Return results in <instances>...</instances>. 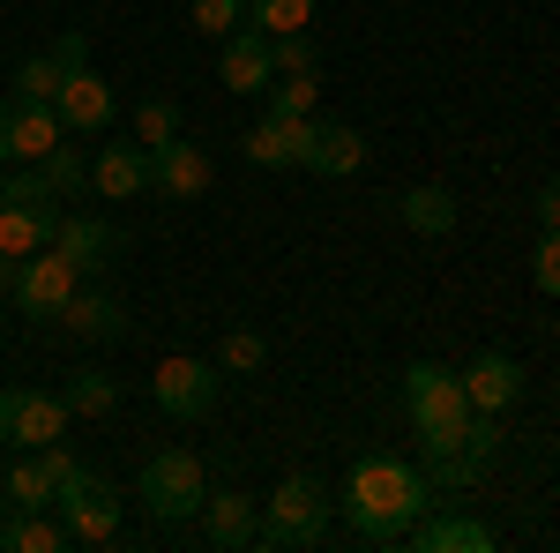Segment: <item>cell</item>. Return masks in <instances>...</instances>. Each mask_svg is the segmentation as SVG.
Instances as JSON below:
<instances>
[{
	"label": "cell",
	"mask_w": 560,
	"mask_h": 553,
	"mask_svg": "<svg viewBox=\"0 0 560 553\" xmlns=\"http://www.w3.org/2000/svg\"><path fill=\"white\" fill-rule=\"evenodd\" d=\"M306 135H314V120H277V113H261L255 128L240 135V150H247V165L284 172V165H306Z\"/></svg>",
	"instance_id": "cell-14"
},
{
	"label": "cell",
	"mask_w": 560,
	"mask_h": 553,
	"mask_svg": "<svg viewBox=\"0 0 560 553\" xmlns=\"http://www.w3.org/2000/svg\"><path fill=\"white\" fill-rule=\"evenodd\" d=\"M173 135H179L173 97H142V105H135V142H142V150H158V142H173Z\"/></svg>",
	"instance_id": "cell-30"
},
{
	"label": "cell",
	"mask_w": 560,
	"mask_h": 553,
	"mask_svg": "<svg viewBox=\"0 0 560 553\" xmlns=\"http://www.w3.org/2000/svg\"><path fill=\"white\" fill-rule=\"evenodd\" d=\"M52 113H60V128L68 135H105L113 128V83L97 76V68H75L60 97H52Z\"/></svg>",
	"instance_id": "cell-12"
},
{
	"label": "cell",
	"mask_w": 560,
	"mask_h": 553,
	"mask_svg": "<svg viewBox=\"0 0 560 553\" xmlns=\"http://www.w3.org/2000/svg\"><path fill=\"white\" fill-rule=\"evenodd\" d=\"M404 419L419 434H448V426L471 419V396H464V375L441 367V359H411L404 367Z\"/></svg>",
	"instance_id": "cell-5"
},
{
	"label": "cell",
	"mask_w": 560,
	"mask_h": 553,
	"mask_svg": "<svg viewBox=\"0 0 560 553\" xmlns=\"http://www.w3.org/2000/svg\"><path fill=\"white\" fill-rule=\"evenodd\" d=\"M269 113L277 120H314V76H269Z\"/></svg>",
	"instance_id": "cell-31"
},
{
	"label": "cell",
	"mask_w": 560,
	"mask_h": 553,
	"mask_svg": "<svg viewBox=\"0 0 560 553\" xmlns=\"http://www.w3.org/2000/svg\"><path fill=\"white\" fill-rule=\"evenodd\" d=\"M60 523H68V546H113V539H120V486H105V479L90 471L83 494L60 502Z\"/></svg>",
	"instance_id": "cell-10"
},
{
	"label": "cell",
	"mask_w": 560,
	"mask_h": 553,
	"mask_svg": "<svg viewBox=\"0 0 560 553\" xmlns=\"http://www.w3.org/2000/svg\"><path fill=\"white\" fill-rule=\"evenodd\" d=\"M247 23L269 31V38H292V31L314 23V0H247Z\"/></svg>",
	"instance_id": "cell-28"
},
{
	"label": "cell",
	"mask_w": 560,
	"mask_h": 553,
	"mask_svg": "<svg viewBox=\"0 0 560 553\" xmlns=\"http://www.w3.org/2000/svg\"><path fill=\"white\" fill-rule=\"evenodd\" d=\"M464 396H471V412H493V419H501L523 396V367L509 352H478L471 367H464Z\"/></svg>",
	"instance_id": "cell-19"
},
{
	"label": "cell",
	"mask_w": 560,
	"mask_h": 553,
	"mask_svg": "<svg viewBox=\"0 0 560 553\" xmlns=\"http://www.w3.org/2000/svg\"><path fill=\"white\" fill-rule=\"evenodd\" d=\"M52 53H60V68H68V76H75V68H90V38H83V31H60V45H52Z\"/></svg>",
	"instance_id": "cell-37"
},
{
	"label": "cell",
	"mask_w": 560,
	"mask_h": 553,
	"mask_svg": "<svg viewBox=\"0 0 560 553\" xmlns=\"http://www.w3.org/2000/svg\"><path fill=\"white\" fill-rule=\"evenodd\" d=\"M217 76H224V90H269V76H277V60H269V31H255V23H240L232 38H224V53H217Z\"/></svg>",
	"instance_id": "cell-16"
},
{
	"label": "cell",
	"mask_w": 560,
	"mask_h": 553,
	"mask_svg": "<svg viewBox=\"0 0 560 553\" xmlns=\"http://www.w3.org/2000/svg\"><path fill=\"white\" fill-rule=\"evenodd\" d=\"M269 60H277V76H314V45H306V31L269 38Z\"/></svg>",
	"instance_id": "cell-35"
},
{
	"label": "cell",
	"mask_w": 560,
	"mask_h": 553,
	"mask_svg": "<svg viewBox=\"0 0 560 553\" xmlns=\"http://www.w3.org/2000/svg\"><path fill=\"white\" fill-rule=\"evenodd\" d=\"M60 83H68L60 53H38V60H23V68H15V97H38V105H52V97H60Z\"/></svg>",
	"instance_id": "cell-29"
},
{
	"label": "cell",
	"mask_w": 560,
	"mask_h": 553,
	"mask_svg": "<svg viewBox=\"0 0 560 553\" xmlns=\"http://www.w3.org/2000/svg\"><path fill=\"white\" fill-rule=\"evenodd\" d=\"M433 509V479L419 464H404V457H359L345 471V494H337V516L351 523V539L359 546H404V531Z\"/></svg>",
	"instance_id": "cell-1"
},
{
	"label": "cell",
	"mask_w": 560,
	"mask_h": 553,
	"mask_svg": "<svg viewBox=\"0 0 560 553\" xmlns=\"http://www.w3.org/2000/svg\"><path fill=\"white\" fill-rule=\"evenodd\" d=\"M359 165H366V135L351 128V120H314V135H306V172L351 180Z\"/></svg>",
	"instance_id": "cell-20"
},
{
	"label": "cell",
	"mask_w": 560,
	"mask_h": 553,
	"mask_svg": "<svg viewBox=\"0 0 560 553\" xmlns=\"http://www.w3.org/2000/svg\"><path fill=\"white\" fill-rule=\"evenodd\" d=\"M240 15H247V0H195V31L202 38H232Z\"/></svg>",
	"instance_id": "cell-33"
},
{
	"label": "cell",
	"mask_w": 560,
	"mask_h": 553,
	"mask_svg": "<svg viewBox=\"0 0 560 553\" xmlns=\"http://www.w3.org/2000/svg\"><path fill=\"white\" fill-rule=\"evenodd\" d=\"M38 172H45V187H52L60 203H68V195H83V187H90V158L75 150V142H60V150H45V158H38Z\"/></svg>",
	"instance_id": "cell-27"
},
{
	"label": "cell",
	"mask_w": 560,
	"mask_h": 553,
	"mask_svg": "<svg viewBox=\"0 0 560 553\" xmlns=\"http://www.w3.org/2000/svg\"><path fill=\"white\" fill-rule=\"evenodd\" d=\"M52 247L75 262L83 277H97V269H113L120 262V232L105 224V217H90V210H75V217H60V232H52Z\"/></svg>",
	"instance_id": "cell-15"
},
{
	"label": "cell",
	"mask_w": 560,
	"mask_h": 553,
	"mask_svg": "<svg viewBox=\"0 0 560 553\" xmlns=\"http://www.w3.org/2000/svg\"><path fill=\"white\" fill-rule=\"evenodd\" d=\"M60 330H68V337H83V344H113V337H128V307H120L113 292L75 285V299L60 307Z\"/></svg>",
	"instance_id": "cell-21"
},
{
	"label": "cell",
	"mask_w": 560,
	"mask_h": 553,
	"mask_svg": "<svg viewBox=\"0 0 560 553\" xmlns=\"http://www.w3.org/2000/svg\"><path fill=\"white\" fill-rule=\"evenodd\" d=\"M60 434H68V404L45 396V389H23V404H15V449H52Z\"/></svg>",
	"instance_id": "cell-23"
},
{
	"label": "cell",
	"mask_w": 560,
	"mask_h": 553,
	"mask_svg": "<svg viewBox=\"0 0 560 553\" xmlns=\"http://www.w3.org/2000/svg\"><path fill=\"white\" fill-rule=\"evenodd\" d=\"M419 553H493V523L464 509H427L411 531H404Z\"/></svg>",
	"instance_id": "cell-11"
},
{
	"label": "cell",
	"mask_w": 560,
	"mask_h": 553,
	"mask_svg": "<svg viewBox=\"0 0 560 553\" xmlns=\"http://www.w3.org/2000/svg\"><path fill=\"white\" fill-rule=\"evenodd\" d=\"M60 404H68V419H105V412L120 404V382L97 375V367H75V375L60 382Z\"/></svg>",
	"instance_id": "cell-25"
},
{
	"label": "cell",
	"mask_w": 560,
	"mask_h": 553,
	"mask_svg": "<svg viewBox=\"0 0 560 553\" xmlns=\"http://www.w3.org/2000/svg\"><path fill=\"white\" fill-rule=\"evenodd\" d=\"M261 359H269V337H261V330H232L224 352H217L224 375H261Z\"/></svg>",
	"instance_id": "cell-32"
},
{
	"label": "cell",
	"mask_w": 560,
	"mask_h": 553,
	"mask_svg": "<svg viewBox=\"0 0 560 553\" xmlns=\"http://www.w3.org/2000/svg\"><path fill=\"white\" fill-rule=\"evenodd\" d=\"M202 539L210 546H255V531H261V502L255 494H240V486H217V494H202Z\"/></svg>",
	"instance_id": "cell-13"
},
{
	"label": "cell",
	"mask_w": 560,
	"mask_h": 553,
	"mask_svg": "<svg viewBox=\"0 0 560 553\" xmlns=\"http://www.w3.org/2000/svg\"><path fill=\"white\" fill-rule=\"evenodd\" d=\"M52 232H60V203H0V262L52 247Z\"/></svg>",
	"instance_id": "cell-18"
},
{
	"label": "cell",
	"mask_w": 560,
	"mask_h": 553,
	"mask_svg": "<svg viewBox=\"0 0 560 553\" xmlns=\"http://www.w3.org/2000/svg\"><path fill=\"white\" fill-rule=\"evenodd\" d=\"M150 187H158L165 203H202V195H210V150L187 142V135L158 142V150H150Z\"/></svg>",
	"instance_id": "cell-9"
},
{
	"label": "cell",
	"mask_w": 560,
	"mask_h": 553,
	"mask_svg": "<svg viewBox=\"0 0 560 553\" xmlns=\"http://www.w3.org/2000/svg\"><path fill=\"white\" fill-rule=\"evenodd\" d=\"M530 277H538V292L560 299V232H538V255H530Z\"/></svg>",
	"instance_id": "cell-36"
},
{
	"label": "cell",
	"mask_w": 560,
	"mask_h": 553,
	"mask_svg": "<svg viewBox=\"0 0 560 553\" xmlns=\"http://www.w3.org/2000/svg\"><path fill=\"white\" fill-rule=\"evenodd\" d=\"M329 516H337V502H329V486L314 479V471H292L269 502H261V531L255 546L284 553V546H322V531H329Z\"/></svg>",
	"instance_id": "cell-3"
},
{
	"label": "cell",
	"mask_w": 560,
	"mask_h": 553,
	"mask_svg": "<svg viewBox=\"0 0 560 553\" xmlns=\"http://www.w3.org/2000/svg\"><path fill=\"white\" fill-rule=\"evenodd\" d=\"M0 509H8V494H0Z\"/></svg>",
	"instance_id": "cell-40"
},
{
	"label": "cell",
	"mask_w": 560,
	"mask_h": 553,
	"mask_svg": "<svg viewBox=\"0 0 560 553\" xmlns=\"http://www.w3.org/2000/svg\"><path fill=\"white\" fill-rule=\"evenodd\" d=\"M538 232H560V180L538 187Z\"/></svg>",
	"instance_id": "cell-38"
},
{
	"label": "cell",
	"mask_w": 560,
	"mask_h": 553,
	"mask_svg": "<svg viewBox=\"0 0 560 553\" xmlns=\"http://www.w3.org/2000/svg\"><path fill=\"white\" fill-rule=\"evenodd\" d=\"M75 285H83V269L60 255V247H38V255H23V269H15L8 299H15L31 322H60V307L75 299Z\"/></svg>",
	"instance_id": "cell-6"
},
{
	"label": "cell",
	"mask_w": 560,
	"mask_h": 553,
	"mask_svg": "<svg viewBox=\"0 0 560 553\" xmlns=\"http://www.w3.org/2000/svg\"><path fill=\"white\" fill-rule=\"evenodd\" d=\"M15 404H23V389H0V449H15Z\"/></svg>",
	"instance_id": "cell-39"
},
{
	"label": "cell",
	"mask_w": 560,
	"mask_h": 553,
	"mask_svg": "<svg viewBox=\"0 0 560 553\" xmlns=\"http://www.w3.org/2000/svg\"><path fill=\"white\" fill-rule=\"evenodd\" d=\"M68 546V523L45 509H8L0 516V553H60Z\"/></svg>",
	"instance_id": "cell-22"
},
{
	"label": "cell",
	"mask_w": 560,
	"mask_h": 553,
	"mask_svg": "<svg viewBox=\"0 0 560 553\" xmlns=\"http://www.w3.org/2000/svg\"><path fill=\"white\" fill-rule=\"evenodd\" d=\"M60 113H52V105H38V97H15V90H8V97H0V158H8V165H38L45 150H60Z\"/></svg>",
	"instance_id": "cell-8"
},
{
	"label": "cell",
	"mask_w": 560,
	"mask_h": 553,
	"mask_svg": "<svg viewBox=\"0 0 560 553\" xmlns=\"http://www.w3.org/2000/svg\"><path fill=\"white\" fill-rule=\"evenodd\" d=\"M396 217H404L419 240H448V232H456V195H448V187H411V195L396 203Z\"/></svg>",
	"instance_id": "cell-24"
},
{
	"label": "cell",
	"mask_w": 560,
	"mask_h": 553,
	"mask_svg": "<svg viewBox=\"0 0 560 553\" xmlns=\"http://www.w3.org/2000/svg\"><path fill=\"white\" fill-rule=\"evenodd\" d=\"M0 494H8V509H52V471L38 449H23V464L0 471Z\"/></svg>",
	"instance_id": "cell-26"
},
{
	"label": "cell",
	"mask_w": 560,
	"mask_h": 553,
	"mask_svg": "<svg viewBox=\"0 0 560 553\" xmlns=\"http://www.w3.org/2000/svg\"><path fill=\"white\" fill-rule=\"evenodd\" d=\"M0 203H60V195L45 187L38 165H15V172H0Z\"/></svg>",
	"instance_id": "cell-34"
},
{
	"label": "cell",
	"mask_w": 560,
	"mask_h": 553,
	"mask_svg": "<svg viewBox=\"0 0 560 553\" xmlns=\"http://www.w3.org/2000/svg\"><path fill=\"white\" fill-rule=\"evenodd\" d=\"M150 396H158L165 419H210L217 396H224V367H210V359H165L150 375Z\"/></svg>",
	"instance_id": "cell-7"
},
{
	"label": "cell",
	"mask_w": 560,
	"mask_h": 553,
	"mask_svg": "<svg viewBox=\"0 0 560 553\" xmlns=\"http://www.w3.org/2000/svg\"><path fill=\"white\" fill-rule=\"evenodd\" d=\"M501 419L493 412H471L464 426H448V434H419V471H427L433 486H448V494H464V486H478L486 471H493V457H501Z\"/></svg>",
	"instance_id": "cell-2"
},
{
	"label": "cell",
	"mask_w": 560,
	"mask_h": 553,
	"mask_svg": "<svg viewBox=\"0 0 560 553\" xmlns=\"http://www.w3.org/2000/svg\"><path fill=\"white\" fill-rule=\"evenodd\" d=\"M90 187H97L105 203H135V195L150 187V150H142V142H105V150L90 158Z\"/></svg>",
	"instance_id": "cell-17"
},
{
	"label": "cell",
	"mask_w": 560,
	"mask_h": 553,
	"mask_svg": "<svg viewBox=\"0 0 560 553\" xmlns=\"http://www.w3.org/2000/svg\"><path fill=\"white\" fill-rule=\"evenodd\" d=\"M202 494H210V471H202V457H187V449H158L142 464V479H135V502L158 516L165 531L195 523L202 516Z\"/></svg>",
	"instance_id": "cell-4"
}]
</instances>
